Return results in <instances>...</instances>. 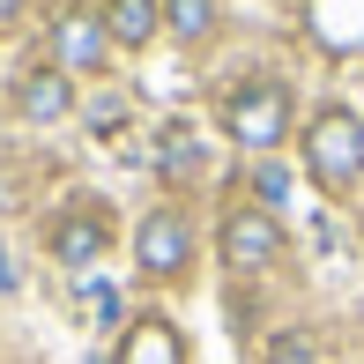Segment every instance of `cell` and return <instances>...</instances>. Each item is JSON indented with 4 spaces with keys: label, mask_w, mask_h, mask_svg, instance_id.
Segmentation results:
<instances>
[{
    "label": "cell",
    "mask_w": 364,
    "mask_h": 364,
    "mask_svg": "<svg viewBox=\"0 0 364 364\" xmlns=\"http://www.w3.org/2000/svg\"><path fill=\"white\" fill-rule=\"evenodd\" d=\"M305 171H312L320 193H350L364 178V119L350 105L312 112V127H305Z\"/></svg>",
    "instance_id": "1"
},
{
    "label": "cell",
    "mask_w": 364,
    "mask_h": 364,
    "mask_svg": "<svg viewBox=\"0 0 364 364\" xmlns=\"http://www.w3.org/2000/svg\"><path fill=\"white\" fill-rule=\"evenodd\" d=\"M223 134L238 149H253V156L283 149V134H290V90L275 75H245L238 90L223 97Z\"/></svg>",
    "instance_id": "2"
},
{
    "label": "cell",
    "mask_w": 364,
    "mask_h": 364,
    "mask_svg": "<svg viewBox=\"0 0 364 364\" xmlns=\"http://www.w3.org/2000/svg\"><path fill=\"white\" fill-rule=\"evenodd\" d=\"M223 268H238V275H260V268H275L283 260V223H275V208H230L223 216Z\"/></svg>",
    "instance_id": "3"
},
{
    "label": "cell",
    "mask_w": 364,
    "mask_h": 364,
    "mask_svg": "<svg viewBox=\"0 0 364 364\" xmlns=\"http://www.w3.org/2000/svg\"><path fill=\"white\" fill-rule=\"evenodd\" d=\"M193 260V223L178 216V208H149L134 223V268L156 275V283H171V275H186Z\"/></svg>",
    "instance_id": "4"
},
{
    "label": "cell",
    "mask_w": 364,
    "mask_h": 364,
    "mask_svg": "<svg viewBox=\"0 0 364 364\" xmlns=\"http://www.w3.org/2000/svg\"><path fill=\"white\" fill-rule=\"evenodd\" d=\"M53 53H60V68H75V75L105 68V53H112V30H105V15L68 8V15L53 23Z\"/></svg>",
    "instance_id": "5"
},
{
    "label": "cell",
    "mask_w": 364,
    "mask_h": 364,
    "mask_svg": "<svg viewBox=\"0 0 364 364\" xmlns=\"http://www.w3.org/2000/svg\"><path fill=\"white\" fill-rule=\"evenodd\" d=\"M105 245H112V223L97 208H68L53 223V260L60 268H90V260H105Z\"/></svg>",
    "instance_id": "6"
},
{
    "label": "cell",
    "mask_w": 364,
    "mask_h": 364,
    "mask_svg": "<svg viewBox=\"0 0 364 364\" xmlns=\"http://www.w3.org/2000/svg\"><path fill=\"white\" fill-rule=\"evenodd\" d=\"M15 112H23V119H38V127L68 119V112H75V82H68V68H30L23 82H15Z\"/></svg>",
    "instance_id": "7"
},
{
    "label": "cell",
    "mask_w": 364,
    "mask_h": 364,
    "mask_svg": "<svg viewBox=\"0 0 364 364\" xmlns=\"http://www.w3.org/2000/svg\"><path fill=\"white\" fill-rule=\"evenodd\" d=\"M119 364H186V335H178L164 312H141L119 335Z\"/></svg>",
    "instance_id": "8"
},
{
    "label": "cell",
    "mask_w": 364,
    "mask_h": 364,
    "mask_svg": "<svg viewBox=\"0 0 364 364\" xmlns=\"http://www.w3.org/2000/svg\"><path fill=\"white\" fill-rule=\"evenodd\" d=\"M105 30H112V45L141 53V45L164 30V0H105Z\"/></svg>",
    "instance_id": "9"
},
{
    "label": "cell",
    "mask_w": 364,
    "mask_h": 364,
    "mask_svg": "<svg viewBox=\"0 0 364 364\" xmlns=\"http://www.w3.org/2000/svg\"><path fill=\"white\" fill-rule=\"evenodd\" d=\"M312 23H320L327 45H350L364 38V0H312Z\"/></svg>",
    "instance_id": "10"
},
{
    "label": "cell",
    "mask_w": 364,
    "mask_h": 364,
    "mask_svg": "<svg viewBox=\"0 0 364 364\" xmlns=\"http://www.w3.org/2000/svg\"><path fill=\"white\" fill-rule=\"evenodd\" d=\"M156 164H164V178H193L201 171V134H193V127H164V149H156Z\"/></svg>",
    "instance_id": "11"
},
{
    "label": "cell",
    "mask_w": 364,
    "mask_h": 364,
    "mask_svg": "<svg viewBox=\"0 0 364 364\" xmlns=\"http://www.w3.org/2000/svg\"><path fill=\"white\" fill-rule=\"evenodd\" d=\"M164 30H171V38H208V30H216V0H164Z\"/></svg>",
    "instance_id": "12"
},
{
    "label": "cell",
    "mask_w": 364,
    "mask_h": 364,
    "mask_svg": "<svg viewBox=\"0 0 364 364\" xmlns=\"http://www.w3.org/2000/svg\"><path fill=\"white\" fill-rule=\"evenodd\" d=\"M268 364H320V357H312V342H305V335H275Z\"/></svg>",
    "instance_id": "13"
},
{
    "label": "cell",
    "mask_w": 364,
    "mask_h": 364,
    "mask_svg": "<svg viewBox=\"0 0 364 364\" xmlns=\"http://www.w3.org/2000/svg\"><path fill=\"white\" fill-rule=\"evenodd\" d=\"M253 186H260V208H275V201L290 193V178L275 171V164H260V171H253Z\"/></svg>",
    "instance_id": "14"
},
{
    "label": "cell",
    "mask_w": 364,
    "mask_h": 364,
    "mask_svg": "<svg viewBox=\"0 0 364 364\" xmlns=\"http://www.w3.org/2000/svg\"><path fill=\"white\" fill-rule=\"evenodd\" d=\"M82 297H90V312H97V320H119V290H112V283H90Z\"/></svg>",
    "instance_id": "15"
},
{
    "label": "cell",
    "mask_w": 364,
    "mask_h": 364,
    "mask_svg": "<svg viewBox=\"0 0 364 364\" xmlns=\"http://www.w3.org/2000/svg\"><path fill=\"white\" fill-rule=\"evenodd\" d=\"M23 8H30V0H0V30H15V23H23Z\"/></svg>",
    "instance_id": "16"
}]
</instances>
